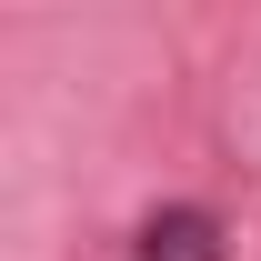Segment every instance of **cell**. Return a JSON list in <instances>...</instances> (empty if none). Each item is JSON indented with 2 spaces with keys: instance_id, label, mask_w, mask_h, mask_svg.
Returning a JSON list of instances; mask_svg holds the SVG:
<instances>
[{
  "instance_id": "1",
  "label": "cell",
  "mask_w": 261,
  "mask_h": 261,
  "mask_svg": "<svg viewBox=\"0 0 261 261\" xmlns=\"http://www.w3.org/2000/svg\"><path fill=\"white\" fill-rule=\"evenodd\" d=\"M130 261H221V221L211 211H151L141 221V241H130Z\"/></svg>"
}]
</instances>
